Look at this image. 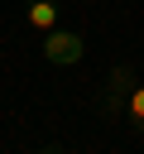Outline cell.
Wrapping results in <instances>:
<instances>
[{"label":"cell","mask_w":144,"mask_h":154,"mask_svg":"<svg viewBox=\"0 0 144 154\" xmlns=\"http://www.w3.org/2000/svg\"><path fill=\"white\" fill-rule=\"evenodd\" d=\"M24 19H29L34 29H43V34L58 29V0H29V5H24Z\"/></svg>","instance_id":"obj_3"},{"label":"cell","mask_w":144,"mask_h":154,"mask_svg":"<svg viewBox=\"0 0 144 154\" xmlns=\"http://www.w3.org/2000/svg\"><path fill=\"white\" fill-rule=\"evenodd\" d=\"M125 120L134 125V135H144V82L130 87V96H125Z\"/></svg>","instance_id":"obj_4"},{"label":"cell","mask_w":144,"mask_h":154,"mask_svg":"<svg viewBox=\"0 0 144 154\" xmlns=\"http://www.w3.org/2000/svg\"><path fill=\"white\" fill-rule=\"evenodd\" d=\"M130 87H134L130 63H115V67H110V82H106V101H101V111H106V116H125V96H130Z\"/></svg>","instance_id":"obj_2"},{"label":"cell","mask_w":144,"mask_h":154,"mask_svg":"<svg viewBox=\"0 0 144 154\" xmlns=\"http://www.w3.org/2000/svg\"><path fill=\"white\" fill-rule=\"evenodd\" d=\"M43 154H62V149H43Z\"/></svg>","instance_id":"obj_5"},{"label":"cell","mask_w":144,"mask_h":154,"mask_svg":"<svg viewBox=\"0 0 144 154\" xmlns=\"http://www.w3.org/2000/svg\"><path fill=\"white\" fill-rule=\"evenodd\" d=\"M43 58H48L53 67H77V63L86 58V43H82V34H72V29H48V34H43Z\"/></svg>","instance_id":"obj_1"}]
</instances>
